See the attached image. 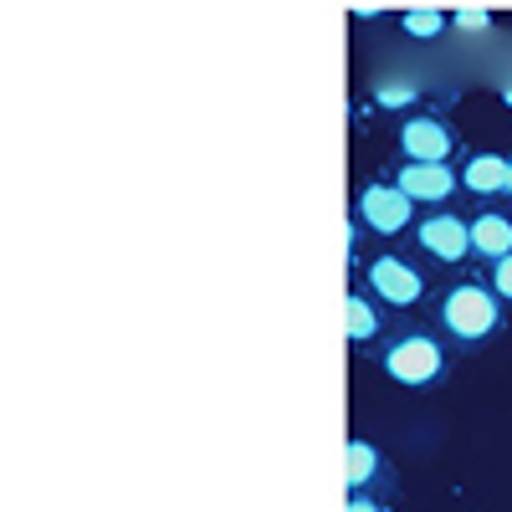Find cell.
<instances>
[{
	"label": "cell",
	"mask_w": 512,
	"mask_h": 512,
	"mask_svg": "<svg viewBox=\"0 0 512 512\" xmlns=\"http://www.w3.org/2000/svg\"><path fill=\"white\" fill-rule=\"evenodd\" d=\"M441 323H446V333L461 338V344H477V338H487V333L502 328V297L487 292L482 282L451 287L446 303H441Z\"/></svg>",
	"instance_id": "1"
},
{
	"label": "cell",
	"mask_w": 512,
	"mask_h": 512,
	"mask_svg": "<svg viewBox=\"0 0 512 512\" xmlns=\"http://www.w3.org/2000/svg\"><path fill=\"white\" fill-rule=\"evenodd\" d=\"M441 349L431 344V338H400V344H390V354H384V374H390L395 384H410V390H420V384H431L441 374Z\"/></svg>",
	"instance_id": "2"
},
{
	"label": "cell",
	"mask_w": 512,
	"mask_h": 512,
	"mask_svg": "<svg viewBox=\"0 0 512 512\" xmlns=\"http://www.w3.org/2000/svg\"><path fill=\"white\" fill-rule=\"evenodd\" d=\"M410 210H415V200L400 185H364L359 190V221L379 236H400L410 226Z\"/></svg>",
	"instance_id": "3"
},
{
	"label": "cell",
	"mask_w": 512,
	"mask_h": 512,
	"mask_svg": "<svg viewBox=\"0 0 512 512\" xmlns=\"http://www.w3.org/2000/svg\"><path fill=\"white\" fill-rule=\"evenodd\" d=\"M369 287L384 297V303H395V308H410L425 297V282L410 262H400V256H374L369 262Z\"/></svg>",
	"instance_id": "4"
},
{
	"label": "cell",
	"mask_w": 512,
	"mask_h": 512,
	"mask_svg": "<svg viewBox=\"0 0 512 512\" xmlns=\"http://www.w3.org/2000/svg\"><path fill=\"white\" fill-rule=\"evenodd\" d=\"M415 241L436 256V262H466L472 256V221H461V216H431V221H420Z\"/></svg>",
	"instance_id": "5"
},
{
	"label": "cell",
	"mask_w": 512,
	"mask_h": 512,
	"mask_svg": "<svg viewBox=\"0 0 512 512\" xmlns=\"http://www.w3.org/2000/svg\"><path fill=\"white\" fill-rule=\"evenodd\" d=\"M400 149H405V159H420V164H446L456 139L441 118H410V123H400Z\"/></svg>",
	"instance_id": "6"
},
{
	"label": "cell",
	"mask_w": 512,
	"mask_h": 512,
	"mask_svg": "<svg viewBox=\"0 0 512 512\" xmlns=\"http://www.w3.org/2000/svg\"><path fill=\"white\" fill-rule=\"evenodd\" d=\"M395 185L415 205H436V200H446L456 190V175H451V164H420V159H410V164H400V180Z\"/></svg>",
	"instance_id": "7"
},
{
	"label": "cell",
	"mask_w": 512,
	"mask_h": 512,
	"mask_svg": "<svg viewBox=\"0 0 512 512\" xmlns=\"http://www.w3.org/2000/svg\"><path fill=\"white\" fill-rule=\"evenodd\" d=\"M461 185L472 195H507V159L502 154H472L461 169Z\"/></svg>",
	"instance_id": "8"
},
{
	"label": "cell",
	"mask_w": 512,
	"mask_h": 512,
	"mask_svg": "<svg viewBox=\"0 0 512 512\" xmlns=\"http://www.w3.org/2000/svg\"><path fill=\"white\" fill-rule=\"evenodd\" d=\"M472 251H482L487 262H497V256H507L512 251V221L507 216H477L472 221Z\"/></svg>",
	"instance_id": "9"
},
{
	"label": "cell",
	"mask_w": 512,
	"mask_h": 512,
	"mask_svg": "<svg viewBox=\"0 0 512 512\" xmlns=\"http://www.w3.org/2000/svg\"><path fill=\"white\" fill-rule=\"evenodd\" d=\"M344 318H349V344H369V338L379 333V313L369 308V297H364V292H354V297H349Z\"/></svg>",
	"instance_id": "10"
},
{
	"label": "cell",
	"mask_w": 512,
	"mask_h": 512,
	"mask_svg": "<svg viewBox=\"0 0 512 512\" xmlns=\"http://www.w3.org/2000/svg\"><path fill=\"white\" fill-rule=\"evenodd\" d=\"M369 477H379V451L369 441H349V487L364 492Z\"/></svg>",
	"instance_id": "11"
},
{
	"label": "cell",
	"mask_w": 512,
	"mask_h": 512,
	"mask_svg": "<svg viewBox=\"0 0 512 512\" xmlns=\"http://www.w3.org/2000/svg\"><path fill=\"white\" fill-rule=\"evenodd\" d=\"M405 31L420 36V41H431V36L446 31V16H441V11H410V16H405Z\"/></svg>",
	"instance_id": "12"
},
{
	"label": "cell",
	"mask_w": 512,
	"mask_h": 512,
	"mask_svg": "<svg viewBox=\"0 0 512 512\" xmlns=\"http://www.w3.org/2000/svg\"><path fill=\"white\" fill-rule=\"evenodd\" d=\"M374 103H379V108H410V103H415V88H410V82H379Z\"/></svg>",
	"instance_id": "13"
},
{
	"label": "cell",
	"mask_w": 512,
	"mask_h": 512,
	"mask_svg": "<svg viewBox=\"0 0 512 512\" xmlns=\"http://www.w3.org/2000/svg\"><path fill=\"white\" fill-rule=\"evenodd\" d=\"M492 292L497 297H512V251L492 262Z\"/></svg>",
	"instance_id": "14"
},
{
	"label": "cell",
	"mask_w": 512,
	"mask_h": 512,
	"mask_svg": "<svg viewBox=\"0 0 512 512\" xmlns=\"http://www.w3.org/2000/svg\"><path fill=\"white\" fill-rule=\"evenodd\" d=\"M451 26H456V31H482V26H487V11H456Z\"/></svg>",
	"instance_id": "15"
},
{
	"label": "cell",
	"mask_w": 512,
	"mask_h": 512,
	"mask_svg": "<svg viewBox=\"0 0 512 512\" xmlns=\"http://www.w3.org/2000/svg\"><path fill=\"white\" fill-rule=\"evenodd\" d=\"M349 512H379V502H369L364 492H354V497H349Z\"/></svg>",
	"instance_id": "16"
},
{
	"label": "cell",
	"mask_w": 512,
	"mask_h": 512,
	"mask_svg": "<svg viewBox=\"0 0 512 512\" xmlns=\"http://www.w3.org/2000/svg\"><path fill=\"white\" fill-rule=\"evenodd\" d=\"M507 195H512V159H507Z\"/></svg>",
	"instance_id": "17"
},
{
	"label": "cell",
	"mask_w": 512,
	"mask_h": 512,
	"mask_svg": "<svg viewBox=\"0 0 512 512\" xmlns=\"http://www.w3.org/2000/svg\"><path fill=\"white\" fill-rule=\"evenodd\" d=\"M502 103H507V108H512V88H507V93H502Z\"/></svg>",
	"instance_id": "18"
}]
</instances>
